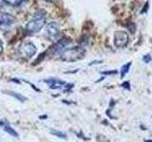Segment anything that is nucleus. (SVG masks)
<instances>
[{
    "instance_id": "nucleus-1",
    "label": "nucleus",
    "mask_w": 152,
    "mask_h": 142,
    "mask_svg": "<svg viewBox=\"0 0 152 142\" xmlns=\"http://www.w3.org/2000/svg\"><path fill=\"white\" fill-rule=\"evenodd\" d=\"M45 24H46L45 13L43 12H38L33 15L31 20L27 24L26 30L30 33L37 32L45 26Z\"/></svg>"
},
{
    "instance_id": "nucleus-2",
    "label": "nucleus",
    "mask_w": 152,
    "mask_h": 142,
    "mask_svg": "<svg viewBox=\"0 0 152 142\" xmlns=\"http://www.w3.org/2000/svg\"><path fill=\"white\" fill-rule=\"evenodd\" d=\"M86 55V50L82 46H75L66 49L61 55V59L65 62H76L83 59Z\"/></svg>"
},
{
    "instance_id": "nucleus-3",
    "label": "nucleus",
    "mask_w": 152,
    "mask_h": 142,
    "mask_svg": "<svg viewBox=\"0 0 152 142\" xmlns=\"http://www.w3.org/2000/svg\"><path fill=\"white\" fill-rule=\"evenodd\" d=\"M36 52V47L31 42H25L19 46V53L25 58H31Z\"/></svg>"
},
{
    "instance_id": "nucleus-4",
    "label": "nucleus",
    "mask_w": 152,
    "mask_h": 142,
    "mask_svg": "<svg viewBox=\"0 0 152 142\" xmlns=\"http://www.w3.org/2000/svg\"><path fill=\"white\" fill-rule=\"evenodd\" d=\"M129 37L126 31H116L114 34V44L117 47H124L127 45Z\"/></svg>"
},
{
    "instance_id": "nucleus-5",
    "label": "nucleus",
    "mask_w": 152,
    "mask_h": 142,
    "mask_svg": "<svg viewBox=\"0 0 152 142\" xmlns=\"http://www.w3.org/2000/svg\"><path fill=\"white\" fill-rule=\"evenodd\" d=\"M46 33L49 36L50 39L53 40L56 39L60 34V28L58 23L56 22H50L47 25L46 27Z\"/></svg>"
},
{
    "instance_id": "nucleus-6",
    "label": "nucleus",
    "mask_w": 152,
    "mask_h": 142,
    "mask_svg": "<svg viewBox=\"0 0 152 142\" xmlns=\"http://www.w3.org/2000/svg\"><path fill=\"white\" fill-rule=\"evenodd\" d=\"M14 23V17L7 12H0V28H8Z\"/></svg>"
},
{
    "instance_id": "nucleus-7",
    "label": "nucleus",
    "mask_w": 152,
    "mask_h": 142,
    "mask_svg": "<svg viewBox=\"0 0 152 142\" xmlns=\"http://www.w3.org/2000/svg\"><path fill=\"white\" fill-rule=\"evenodd\" d=\"M70 43L71 40L69 38H63V39L59 40L53 46V52L54 53H63Z\"/></svg>"
},
{
    "instance_id": "nucleus-8",
    "label": "nucleus",
    "mask_w": 152,
    "mask_h": 142,
    "mask_svg": "<svg viewBox=\"0 0 152 142\" xmlns=\"http://www.w3.org/2000/svg\"><path fill=\"white\" fill-rule=\"evenodd\" d=\"M46 83H48L49 86L51 89H59L64 86H66L68 83L66 82H63V80H57V79H50V80H46Z\"/></svg>"
},
{
    "instance_id": "nucleus-9",
    "label": "nucleus",
    "mask_w": 152,
    "mask_h": 142,
    "mask_svg": "<svg viewBox=\"0 0 152 142\" xmlns=\"http://www.w3.org/2000/svg\"><path fill=\"white\" fill-rule=\"evenodd\" d=\"M4 131L6 133H8L9 135H11L12 136H14V137H18L19 136V134L15 131V129H13V128H12L11 126H9V125L4 127Z\"/></svg>"
},
{
    "instance_id": "nucleus-10",
    "label": "nucleus",
    "mask_w": 152,
    "mask_h": 142,
    "mask_svg": "<svg viewBox=\"0 0 152 142\" xmlns=\"http://www.w3.org/2000/svg\"><path fill=\"white\" fill-rule=\"evenodd\" d=\"M50 134L54 136H57L59 137V138H64V139H66V135L63 132H60V131H57V130H52L50 131Z\"/></svg>"
},
{
    "instance_id": "nucleus-11",
    "label": "nucleus",
    "mask_w": 152,
    "mask_h": 142,
    "mask_svg": "<svg viewBox=\"0 0 152 142\" xmlns=\"http://www.w3.org/2000/svg\"><path fill=\"white\" fill-rule=\"evenodd\" d=\"M130 66H131V63H127L126 64L122 66V69H121V78H124L126 75V73L128 72V71H129V67H130Z\"/></svg>"
},
{
    "instance_id": "nucleus-12",
    "label": "nucleus",
    "mask_w": 152,
    "mask_h": 142,
    "mask_svg": "<svg viewBox=\"0 0 152 142\" xmlns=\"http://www.w3.org/2000/svg\"><path fill=\"white\" fill-rule=\"evenodd\" d=\"M10 95H12V96H13L15 99H17L18 101H26V98L25 97H23L22 95L20 94H18V93H14V92H9Z\"/></svg>"
},
{
    "instance_id": "nucleus-13",
    "label": "nucleus",
    "mask_w": 152,
    "mask_h": 142,
    "mask_svg": "<svg viewBox=\"0 0 152 142\" xmlns=\"http://www.w3.org/2000/svg\"><path fill=\"white\" fill-rule=\"evenodd\" d=\"M142 60H144L145 63L148 64V63H150V61H151V56L149 54H146V55H145L144 57H142Z\"/></svg>"
},
{
    "instance_id": "nucleus-14",
    "label": "nucleus",
    "mask_w": 152,
    "mask_h": 142,
    "mask_svg": "<svg viewBox=\"0 0 152 142\" xmlns=\"http://www.w3.org/2000/svg\"><path fill=\"white\" fill-rule=\"evenodd\" d=\"M123 86H124V87H126V88H127L128 90H129V83H128V82H126V83H124Z\"/></svg>"
},
{
    "instance_id": "nucleus-15",
    "label": "nucleus",
    "mask_w": 152,
    "mask_h": 142,
    "mask_svg": "<svg viewBox=\"0 0 152 142\" xmlns=\"http://www.w3.org/2000/svg\"><path fill=\"white\" fill-rule=\"evenodd\" d=\"M2 52H3V43L1 40H0V54H1Z\"/></svg>"
},
{
    "instance_id": "nucleus-16",
    "label": "nucleus",
    "mask_w": 152,
    "mask_h": 142,
    "mask_svg": "<svg viewBox=\"0 0 152 142\" xmlns=\"http://www.w3.org/2000/svg\"><path fill=\"white\" fill-rule=\"evenodd\" d=\"M104 74H114V73H117L116 71H111V72H103Z\"/></svg>"
},
{
    "instance_id": "nucleus-17",
    "label": "nucleus",
    "mask_w": 152,
    "mask_h": 142,
    "mask_svg": "<svg viewBox=\"0 0 152 142\" xmlns=\"http://www.w3.org/2000/svg\"><path fill=\"white\" fill-rule=\"evenodd\" d=\"M5 4V0H0V5Z\"/></svg>"
},
{
    "instance_id": "nucleus-18",
    "label": "nucleus",
    "mask_w": 152,
    "mask_h": 142,
    "mask_svg": "<svg viewBox=\"0 0 152 142\" xmlns=\"http://www.w3.org/2000/svg\"><path fill=\"white\" fill-rule=\"evenodd\" d=\"M2 125H4V122L0 120V126H2Z\"/></svg>"
},
{
    "instance_id": "nucleus-19",
    "label": "nucleus",
    "mask_w": 152,
    "mask_h": 142,
    "mask_svg": "<svg viewBox=\"0 0 152 142\" xmlns=\"http://www.w3.org/2000/svg\"><path fill=\"white\" fill-rule=\"evenodd\" d=\"M145 142H152V140H145Z\"/></svg>"
}]
</instances>
